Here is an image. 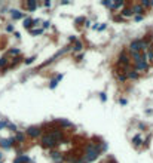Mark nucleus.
I'll return each instance as SVG.
<instances>
[{
    "instance_id": "nucleus-33",
    "label": "nucleus",
    "mask_w": 153,
    "mask_h": 163,
    "mask_svg": "<svg viewBox=\"0 0 153 163\" xmlns=\"http://www.w3.org/2000/svg\"><path fill=\"white\" fill-rule=\"evenodd\" d=\"M5 64H6V58H2L0 59V67H3Z\"/></svg>"
},
{
    "instance_id": "nucleus-21",
    "label": "nucleus",
    "mask_w": 153,
    "mask_h": 163,
    "mask_svg": "<svg viewBox=\"0 0 153 163\" xmlns=\"http://www.w3.org/2000/svg\"><path fill=\"white\" fill-rule=\"evenodd\" d=\"M60 123L61 125H64V126H71V123L67 122V120H64V119H60Z\"/></svg>"
},
{
    "instance_id": "nucleus-24",
    "label": "nucleus",
    "mask_w": 153,
    "mask_h": 163,
    "mask_svg": "<svg viewBox=\"0 0 153 163\" xmlns=\"http://www.w3.org/2000/svg\"><path fill=\"white\" fill-rule=\"evenodd\" d=\"M122 6H123V3H122V2H116V3L113 5V9H117V8H122Z\"/></svg>"
},
{
    "instance_id": "nucleus-10",
    "label": "nucleus",
    "mask_w": 153,
    "mask_h": 163,
    "mask_svg": "<svg viewBox=\"0 0 153 163\" xmlns=\"http://www.w3.org/2000/svg\"><path fill=\"white\" fill-rule=\"evenodd\" d=\"M10 12H12V14H10V15H12V18H14V19H21V18H22V16H24V15L21 14L19 10H16V9L10 10Z\"/></svg>"
},
{
    "instance_id": "nucleus-15",
    "label": "nucleus",
    "mask_w": 153,
    "mask_h": 163,
    "mask_svg": "<svg viewBox=\"0 0 153 163\" xmlns=\"http://www.w3.org/2000/svg\"><path fill=\"white\" fill-rule=\"evenodd\" d=\"M134 12H135V14H138V15H141V14H143V6H141V5L135 6V8H134Z\"/></svg>"
},
{
    "instance_id": "nucleus-31",
    "label": "nucleus",
    "mask_w": 153,
    "mask_h": 163,
    "mask_svg": "<svg viewBox=\"0 0 153 163\" xmlns=\"http://www.w3.org/2000/svg\"><path fill=\"white\" fill-rule=\"evenodd\" d=\"M10 54H12V55H18L19 54V49H12V50H10Z\"/></svg>"
},
{
    "instance_id": "nucleus-20",
    "label": "nucleus",
    "mask_w": 153,
    "mask_h": 163,
    "mask_svg": "<svg viewBox=\"0 0 153 163\" xmlns=\"http://www.w3.org/2000/svg\"><path fill=\"white\" fill-rule=\"evenodd\" d=\"M73 49L74 50H80V49H82V43H80V42H76V45H74Z\"/></svg>"
},
{
    "instance_id": "nucleus-9",
    "label": "nucleus",
    "mask_w": 153,
    "mask_h": 163,
    "mask_svg": "<svg viewBox=\"0 0 153 163\" xmlns=\"http://www.w3.org/2000/svg\"><path fill=\"white\" fill-rule=\"evenodd\" d=\"M49 136H51L52 139L55 141V142H60L61 141V131H54L49 133Z\"/></svg>"
},
{
    "instance_id": "nucleus-42",
    "label": "nucleus",
    "mask_w": 153,
    "mask_h": 163,
    "mask_svg": "<svg viewBox=\"0 0 153 163\" xmlns=\"http://www.w3.org/2000/svg\"><path fill=\"white\" fill-rule=\"evenodd\" d=\"M0 163H2V162H0Z\"/></svg>"
},
{
    "instance_id": "nucleus-34",
    "label": "nucleus",
    "mask_w": 153,
    "mask_h": 163,
    "mask_svg": "<svg viewBox=\"0 0 153 163\" xmlns=\"http://www.w3.org/2000/svg\"><path fill=\"white\" fill-rule=\"evenodd\" d=\"M9 129H12L14 132H16V126H15V125H10L9 123Z\"/></svg>"
},
{
    "instance_id": "nucleus-7",
    "label": "nucleus",
    "mask_w": 153,
    "mask_h": 163,
    "mask_svg": "<svg viewBox=\"0 0 153 163\" xmlns=\"http://www.w3.org/2000/svg\"><path fill=\"white\" fill-rule=\"evenodd\" d=\"M30 162V157L25 156V154H18V157L14 160V163H27Z\"/></svg>"
},
{
    "instance_id": "nucleus-27",
    "label": "nucleus",
    "mask_w": 153,
    "mask_h": 163,
    "mask_svg": "<svg viewBox=\"0 0 153 163\" xmlns=\"http://www.w3.org/2000/svg\"><path fill=\"white\" fill-rule=\"evenodd\" d=\"M147 58L150 59V61L153 59V50H149V52H147Z\"/></svg>"
},
{
    "instance_id": "nucleus-37",
    "label": "nucleus",
    "mask_w": 153,
    "mask_h": 163,
    "mask_svg": "<svg viewBox=\"0 0 153 163\" xmlns=\"http://www.w3.org/2000/svg\"><path fill=\"white\" fill-rule=\"evenodd\" d=\"M49 27V21H45V22H43V28H48Z\"/></svg>"
},
{
    "instance_id": "nucleus-8",
    "label": "nucleus",
    "mask_w": 153,
    "mask_h": 163,
    "mask_svg": "<svg viewBox=\"0 0 153 163\" xmlns=\"http://www.w3.org/2000/svg\"><path fill=\"white\" fill-rule=\"evenodd\" d=\"M63 77H64V74H58L55 79H52V80H51V85H49V88H51V89H55L56 85H58V82H60Z\"/></svg>"
},
{
    "instance_id": "nucleus-29",
    "label": "nucleus",
    "mask_w": 153,
    "mask_h": 163,
    "mask_svg": "<svg viewBox=\"0 0 153 163\" xmlns=\"http://www.w3.org/2000/svg\"><path fill=\"white\" fill-rule=\"evenodd\" d=\"M34 59H36V58H34V56H31V58H28V59H25V64H31V62H33V61H34Z\"/></svg>"
},
{
    "instance_id": "nucleus-41",
    "label": "nucleus",
    "mask_w": 153,
    "mask_h": 163,
    "mask_svg": "<svg viewBox=\"0 0 153 163\" xmlns=\"http://www.w3.org/2000/svg\"><path fill=\"white\" fill-rule=\"evenodd\" d=\"M2 157H3V154H2V153H0V160H2Z\"/></svg>"
},
{
    "instance_id": "nucleus-36",
    "label": "nucleus",
    "mask_w": 153,
    "mask_h": 163,
    "mask_svg": "<svg viewBox=\"0 0 153 163\" xmlns=\"http://www.w3.org/2000/svg\"><path fill=\"white\" fill-rule=\"evenodd\" d=\"M6 30H8V31H14V25H8Z\"/></svg>"
},
{
    "instance_id": "nucleus-26",
    "label": "nucleus",
    "mask_w": 153,
    "mask_h": 163,
    "mask_svg": "<svg viewBox=\"0 0 153 163\" xmlns=\"http://www.w3.org/2000/svg\"><path fill=\"white\" fill-rule=\"evenodd\" d=\"M43 30H31V34H34V36H37V34H42Z\"/></svg>"
},
{
    "instance_id": "nucleus-35",
    "label": "nucleus",
    "mask_w": 153,
    "mask_h": 163,
    "mask_svg": "<svg viewBox=\"0 0 153 163\" xmlns=\"http://www.w3.org/2000/svg\"><path fill=\"white\" fill-rule=\"evenodd\" d=\"M141 6H150V3L146 2V0H143V2H141Z\"/></svg>"
},
{
    "instance_id": "nucleus-5",
    "label": "nucleus",
    "mask_w": 153,
    "mask_h": 163,
    "mask_svg": "<svg viewBox=\"0 0 153 163\" xmlns=\"http://www.w3.org/2000/svg\"><path fill=\"white\" fill-rule=\"evenodd\" d=\"M144 59H146V55L140 59L138 62H135V67H137V70H138V71H143V70H146V68H147V62H146Z\"/></svg>"
},
{
    "instance_id": "nucleus-18",
    "label": "nucleus",
    "mask_w": 153,
    "mask_h": 163,
    "mask_svg": "<svg viewBox=\"0 0 153 163\" xmlns=\"http://www.w3.org/2000/svg\"><path fill=\"white\" fill-rule=\"evenodd\" d=\"M6 126H9V122H8V120H0V131H2V129H3V127H6Z\"/></svg>"
},
{
    "instance_id": "nucleus-4",
    "label": "nucleus",
    "mask_w": 153,
    "mask_h": 163,
    "mask_svg": "<svg viewBox=\"0 0 153 163\" xmlns=\"http://www.w3.org/2000/svg\"><path fill=\"white\" fill-rule=\"evenodd\" d=\"M42 144H43V147H49V148H51V147H54V145H55L56 142H55L54 139H52V138H51L49 135H48V136H43Z\"/></svg>"
},
{
    "instance_id": "nucleus-6",
    "label": "nucleus",
    "mask_w": 153,
    "mask_h": 163,
    "mask_svg": "<svg viewBox=\"0 0 153 163\" xmlns=\"http://www.w3.org/2000/svg\"><path fill=\"white\" fill-rule=\"evenodd\" d=\"M15 142V138H9V139H0V145L3 147V148H10L12 147V144Z\"/></svg>"
},
{
    "instance_id": "nucleus-12",
    "label": "nucleus",
    "mask_w": 153,
    "mask_h": 163,
    "mask_svg": "<svg viewBox=\"0 0 153 163\" xmlns=\"http://www.w3.org/2000/svg\"><path fill=\"white\" fill-rule=\"evenodd\" d=\"M119 61H121L122 64H125V65H128V64H129V58H128L125 54H122L121 56H119Z\"/></svg>"
},
{
    "instance_id": "nucleus-23",
    "label": "nucleus",
    "mask_w": 153,
    "mask_h": 163,
    "mask_svg": "<svg viewBox=\"0 0 153 163\" xmlns=\"http://www.w3.org/2000/svg\"><path fill=\"white\" fill-rule=\"evenodd\" d=\"M15 139L19 141V142H22V141H24V135H22V133H16V138H15Z\"/></svg>"
},
{
    "instance_id": "nucleus-17",
    "label": "nucleus",
    "mask_w": 153,
    "mask_h": 163,
    "mask_svg": "<svg viewBox=\"0 0 153 163\" xmlns=\"http://www.w3.org/2000/svg\"><path fill=\"white\" fill-rule=\"evenodd\" d=\"M126 76L129 77V79H137V77H138V73H137V71H129Z\"/></svg>"
},
{
    "instance_id": "nucleus-39",
    "label": "nucleus",
    "mask_w": 153,
    "mask_h": 163,
    "mask_svg": "<svg viewBox=\"0 0 153 163\" xmlns=\"http://www.w3.org/2000/svg\"><path fill=\"white\" fill-rule=\"evenodd\" d=\"M106 27H107V24H103V25H100V27H98V30H104Z\"/></svg>"
},
{
    "instance_id": "nucleus-32",
    "label": "nucleus",
    "mask_w": 153,
    "mask_h": 163,
    "mask_svg": "<svg viewBox=\"0 0 153 163\" xmlns=\"http://www.w3.org/2000/svg\"><path fill=\"white\" fill-rule=\"evenodd\" d=\"M39 24H40V19H33V25H39Z\"/></svg>"
},
{
    "instance_id": "nucleus-1",
    "label": "nucleus",
    "mask_w": 153,
    "mask_h": 163,
    "mask_svg": "<svg viewBox=\"0 0 153 163\" xmlns=\"http://www.w3.org/2000/svg\"><path fill=\"white\" fill-rule=\"evenodd\" d=\"M100 156V148H98L95 144H88L86 145V156L83 159V163H88V162H92Z\"/></svg>"
},
{
    "instance_id": "nucleus-16",
    "label": "nucleus",
    "mask_w": 153,
    "mask_h": 163,
    "mask_svg": "<svg viewBox=\"0 0 153 163\" xmlns=\"http://www.w3.org/2000/svg\"><path fill=\"white\" fill-rule=\"evenodd\" d=\"M132 14H134V12H132L131 9H123L122 10V15H123V16H131Z\"/></svg>"
},
{
    "instance_id": "nucleus-11",
    "label": "nucleus",
    "mask_w": 153,
    "mask_h": 163,
    "mask_svg": "<svg viewBox=\"0 0 153 163\" xmlns=\"http://www.w3.org/2000/svg\"><path fill=\"white\" fill-rule=\"evenodd\" d=\"M27 6H28V9H30V12H33V10L37 8V3L34 2V0H28V2H27Z\"/></svg>"
},
{
    "instance_id": "nucleus-22",
    "label": "nucleus",
    "mask_w": 153,
    "mask_h": 163,
    "mask_svg": "<svg viewBox=\"0 0 153 163\" xmlns=\"http://www.w3.org/2000/svg\"><path fill=\"white\" fill-rule=\"evenodd\" d=\"M132 141H134V144H135V145H138V144H141V138H140V136H138V135L135 136V138H134V139H132Z\"/></svg>"
},
{
    "instance_id": "nucleus-25",
    "label": "nucleus",
    "mask_w": 153,
    "mask_h": 163,
    "mask_svg": "<svg viewBox=\"0 0 153 163\" xmlns=\"http://www.w3.org/2000/svg\"><path fill=\"white\" fill-rule=\"evenodd\" d=\"M126 77H128L126 74H119V76H117V79H119L121 82H125V80H126Z\"/></svg>"
},
{
    "instance_id": "nucleus-38",
    "label": "nucleus",
    "mask_w": 153,
    "mask_h": 163,
    "mask_svg": "<svg viewBox=\"0 0 153 163\" xmlns=\"http://www.w3.org/2000/svg\"><path fill=\"white\" fill-rule=\"evenodd\" d=\"M141 19H143V16H141V15H137V16H135V21H141Z\"/></svg>"
},
{
    "instance_id": "nucleus-28",
    "label": "nucleus",
    "mask_w": 153,
    "mask_h": 163,
    "mask_svg": "<svg viewBox=\"0 0 153 163\" xmlns=\"http://www.w3.org/2000/svg\"><path fill=\"white\" fill-rule=\"evenodd\" d=\"M100 98H101V101H106L107 100V96H106V94H104V92H101V94H100Z\"/></svg>"
},
{
    "instance_id": "nucleus-13",
    "label": "nucleus",
    "mask_w": 153,
    "mask_h": 163,
    "mask_svg": "<svg viewBox=\"0 0 153 163\" xmlns=\"http://www.w3.org/2000/svg\"><path fill=\"white\" fill-rule=\"evenodd\" d=\"M51 157L54 159L55 162H61V160H63V157H61V154H60V153H52V154H51Z\"/></svg>"
},
{
    "instance_id": "nucleus-40",
    "label": "nucleus",
    "mask_w": 153,
    "mask_h": 163,
    "mask_svg": "<svg viewBox=\"0 0 153 163\" xmlns=\"http://www.w3.org/2000/svg\"><path fill=\"white\" fill-rule=\"evenodd\" d=\"M51 5H52L51 2H45V6H46V8H51Z\"/></svg>"
},
{
    "instance_id": "nucleus-30",
    "label": "nucleus",
    "mask_w": 153,
    "mask_h": 163,
    "mask_svg": "<svg viewBox=\"0 0 153 163\" xmlns=\"http://www.w3.org/2000/svg\"><path fill=\"white\" fill-rule=\"evenodd\" d=\"M85 18H82V16H79V18H76V24H79V22H83Z\"/></svg>"
},
{
    "instance_id": "nucleus-3",
    "label": "nucleus",
    "mask_w": 153,
    "mask_h": 163,
    "mask_svg": "<svg viewBox=\"0 0 153 163\" xmlns=\"http://www.w3.org/2000/svg\"><path fill=\"white\" fill-rule=\"evenodd\" d=\"M27 133L31 136V138H36V136L40 135V129H39L37 126H30V127L27 129Z\"/></svg>"
},
{
    "instance_id": "nucleus-2",
    "label": "nucleus",
    "mask_w": 153,
    "mask_h": 163,
    "mask_svg": "<svg viewBox=\"0 0 153 163\" xmlns=\"http://www.w3.org/2000/svg\"><path fill=\"white\" fill-rule=\"evenodd\" d=\"M131 52H138V50H143V40H134L129 45Z\"/></svg>"
},
{
    "instance_id": "nucleus-19",
    "label": "nucleus",
    "mask_w": 153,
    "mask_h": 163,
    "mask_svg": "<svg viewBox=\"0 0 153 163\" xmlns=\"http://www.w3.org/2000/svg\"><path fill=\"white\" fill-rule=\"evenodd\" d=\"M103 5L107 6V8H113V5H115V3H113V2H110V0H109V2H107V0H104V2H103Z\"/></svg>"
},
{
    "instance_id": "nucleus-14",
    "label": "nucleus",
    "mask_w": 153,
    "mask_h": 163,
    "mask_svg": "<svg viewBox=\"0 0 153 163\" xmlns=\"http://www.w3.org/2000/svg\"><path fill=\"white\" fill-rule=\"evenodd\" d=\"M31 25H33V19H30V18L24 19V27H25V28H30Z\"/></svg>"
}]
</instances>
